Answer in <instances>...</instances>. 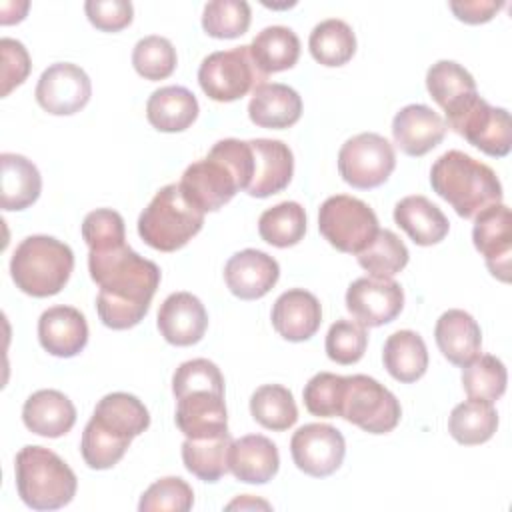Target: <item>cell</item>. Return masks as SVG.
<instances>
[{"instance_id": "24", "label": "cell", "mask_w": 512, "mask_h": 512, "mask_svg": "<svg viewBox=\"0 0 512 512\" xmlns=\"http://www.w3.org/2000/svg\"><path fill=\"white\" fill-rule=\"evenodd\" d=\"M24 426L44 438H60L68 434L76 422L72 400L54 388H44L30 394L22 406Z\"/></svg>"}, {"instance_id": "21", "label": "cell", "mask_w": 512, "mask_h": 512, "mask_svg": "<svg viewBox=\"0 0 512 512\" xmlns=\"http://www.w3.org/2000/svg\"><path fill=\"white\" fill-rule=\"evenodd\" d=\"M38 340L42 348L58 358L80 354L88 342V324L74 306H52L38 318Z\"/></svg>"}, {"instance_id": "51", "label": "cell", "mask_w": 512, "mask_h": 512, "mask_svg": "<svg viewBox=\"0 0 512 512\" xmlns=\"http://www.w3.org/2000/svg\"><path fill=\"white\" fill-rule=\"evenodd\" d=\"M454 16L466 24H482L494 18V14L504 6L494 0H454L448 4Z\"/></svg>"}, {"instance_id": "22", "label": "cell", "mask_w": 512, "mask_h": 512, "mask_svg": "<svg viewBox=\"0 0 512 512\" xmlns=\"http://www.w3.org/2000/svg\"><path fill=\"white\" fill-rule=\"evenodd\" d=\"M270 318L274 330L284 340L304 342L318 332L322 322V306L312 292L292 288L276 298Z\"/></svg>"}, {"instance_id": "36", "label": "cell", "mask_w": 512, "mask_h": 512, "mask_svg": "<svg viewBox=\"0 0 512 512\" xmlns=\"http://www.w3.org/2000/svg\"><path fill=\"white\" fill-rule=\"evenodd\" d=\"M308 48L318 64L342 66L356 52V36L348 22L340 18H328L312 28Z\"/></svg>"}, {"instance_id": "13", "label": "cell", "mask_w": 512, "mask_h": 512, "mask_svg": "<svg viewBox=\"0 0 512 512\" xmlns=\"http://www.w3.org/2000/svg\"><path fill=\"white\" fill-rule=\"evenodd\" d=\"M34 96L40 108L48 114L70 116L88 104L92 84L78 64L56 62L40 74Z\"/></svg>"}, {"instance_id": "3", "label": "cell", "mask_w": 512, "mask_h": 512, "mask_svg": "<svg viewBox=\"0 0 512 512\" xmlns=\"http://www.w3.org/2000/svg\"><path fill=\"white\" fill-rule=\"evenodd\" d=\"M432 190L458 216L474 218L484 208L502 202V184L496 172L462 150H448L430 168Z\"/></svg>"}, {"instance_id": "18", "label": "cell", "mask_w": 512, "mask_h": 512, "mask_svg": "<svg viewBox=\"0 0 512 512\" xmlns=\"http://www.w3.org/2000/svg\"><path fill=\"white\" fill-rule=\"evenodd\" d=\"M176 426L186 438L202 440L228 432V414L224 394L196 390L176 398Z\"/></svg>"}, {"instance_id": "14", "label": "cell", "mask_w": 512, "mask_h": 512, "mask_svg": "<svg viewBox=\"0 0 512 512\" xmlns=\"http://www.w3.org/2000/svg\"><path fill=\"white\" fill-rule=\"evenodd\" d=\"M346 308L364 328L392 322L404 308V290L392 278L362 276L346 290Z\"/></svg>"}, {"instance_id": "5", "label": "cell", "mask_w": 512, "mask_h": 512, "mask_svg": "<svg viewBox=\"0 0 512 512\" xmlns=\"http://www.w3.org/2000/svg\"><path fill=\"white\" fill-rule=\"evenodd\" d=\"M16 490L32 510H58L72 502L78 480L74 470L44 446H24L14 460Z\"/></svg>"}, {"instance_id": "40", "label": "cell", "mask_w": 512, "mask_h": 512, "mask_svg": "<svg viewBox=\"0 0 512 512\" xmlns=\"http://www.w3.org/2000/svg\"><path fill=\"white\" fill-rule=\"evenodd\" d=\"M506 366L492 354H478L472 362L462 366V386L468 398L494 402L506 392Z\"/></svg>"}, {"instance_id": "7", "label": "cell", "mask_w": 512, "mask_h": 512, "mask_svg": "<svg viewBox=\"0 0 512 512\" xmlns=\"http://www.w3.org/2000/svg\"><path fill=\"white\" fill-rule=\"evenodd\" d=\"M268 76L256 66L250 46L218 50L208 54L198 68L202 92L216 102H234L254 92Z\"/></svg>"}, {"instance_id": "30", "label": "cell", "mask_w": 512, "mask_h": 512, "mask_svg": "<svg viewBox=\"0 0 512 512\" xmlns=\"http://www.w3.org/2000/svg\"><path fill=\"white\" fill-rule=\"evenodd\" d=\"M382 362L388 374L402 384L420 380L428 368V350L422 336L414 330L390 334L384 342Z\"/></svg>"}, {"instance_id": "37", "label": "cell", "mask_w": 512, "mask_h": 512, "mask_svg": "<svg viewBox=\"0 0 512 512\" xmlns=\"http://www.w3.org/2000/svg\"><path fill=\"white\" fill-rule=\"evenodd\" d=\"M252 418L274 432L288 430L298 420V408L292 392L282 384H264L250 396Z\"/></svg>"}, {"instance_id": "35", "label": "cell", "mask_w": 512, "mask_h": 512, "mask_svg": "<svg viewBox=\"0 0 512 512\" xmlns=\"http://www.w3.org/2000/svg\"><path fill=\"white\" fill-rule=\"evenodd\" d=\"M230 444V432L202 440L186 438L182 442V462L196 478L204 482H218L228 472Z\"/></svg>"}, {"instance_id": "41", "label": "cell", "mask_w": 512, "mask_h": 512, "mask_svg": "<svg viewBox=\"0 0 512 512\" xmlns=\"http://www.w3.org/2000/svg\"><path fill=\"white\" fill-rule=\"evenodd\" d=\"M252 12L244 0H212L206 2L202 12V28L208 36L228 40L246 34L250 28Z\"/></svg>"}, {"instance_id": "23", "label": "cell", "mask_w": 512, "mask_h": 512, "mask_svg": "<svg viewBox=\"0 0 512 512\" xmlns=\"http://www.w3.org/2000/svg\"><path fill=\"white\" fill-rule=\"evenodd\" d=\"M280 468L276 444L262 434H246L232 440L228 454V470L236 480L246 484H266Z\"/></svg>"}, {"instance_id": "32", "label": "cell", "mask_w": 512, "mask_h": 512, "mask_svg": "<svg viewBox=\"0 0 512 512\" xmlns=\"http://www.w3.org/2000/svg\"><path fill=\"white\" fill-rule=\"evenodd\" d=\"M252 58L264 76L292 68L300 58V40L288 26H266L250 44Z\"/></svg>"}, {"instance_id": "39", "label": "cell", "mask_w": 512, "mask_h": 512, "mask_svg": "<svg viewBox=\"0 0 512 512\" xmlns=\"http://www.w3.org/2000/svg\"><path fill=\"white\" fill-rule=\"evenodd\" d=\"M358 264L370 274L380 278H392L408 264V248L392 230H378L374 240L356 254Z\"/></svg>"}, {"instance_id": "49", "label": "cell", "mask_w": 512, "mask_h": 512, "mask_svg": "<svg viewBox=\"0 0 512 512\" xmlns=\"http://www.w3.org/2000/svg\"><path fill=\"white\" fill-rule=\"evenodd\" d=\"M2 50V96H8L16 86H20L32 68L30 54L24 48L20 40L14 38H2L0 40Z\"/></svg>"}, {"instance_id": "25", "label": "cell", "mask_w": 512, "mask_h": 512, "mask_svg": "<svg viewBox=\"0 0 512 512\" xmlns=\"http://www.w3.org/2000/svg\"><path fill=\"white\" fill-rule=\"evenodd\" d=\"M248 116L260 128H290L302 116V98L288 84L264 82L252 92Z\"/></svg>"}, {"instance_id": "34", "label": "cell", "mask_w": 512, "mask_h": 512, "mask_svg": "<svg viewBox=\"0 0 512 512\" xmlns=\"http://www.w3.org/2000/svg\"><path fill=\"white\" fill-rule=\"evenodd\" d=\"M426 88L432 100L446 112L476 94L472 74L454 60H438L426 72Z\"/></svg>"}, {"instance_id": "43", "label": "cell", "mask_w": 512, "mask_h": 512, "mask_svg": "<svg viewBox=\"0 0 512 512\" xmlns=\"http://www.w3.org/2000/svg\"><path fill=\"white\" fill-rule=\"evenodd\" d=\"M176 48L174 44L158 34L144 36L136 42L132 50L134 70L146 80H164L176 68Z\"/></svg>"}, {"instance_id": "17", "label": "cell", "mask_w": 512, "mask_h": 512, "mask_svg": "<svg viewBox=\"0 0 512 512\" xmlns=\"http://www.w3.org/2000/svg\"><path fill=\"white\" fill-rule=\"evenodd\" d=\"M158 330L168 344L192 346L208 328L204 304L192 292H172L158 310Z\"/></svg>"}, {"instance_id": "2", "label": "cell", "mask_w": 512, "mask_h": 512, "mask_svg": "<svg viewBox=\"0 0 512 512\" xmlns=\"http://www.w3.org/2000/svg\"><path fill=\"white\" fill-rule=\"evenodd\" d=\"M254 174V154L248 140H218L208 156L192 162L178 182L184 196L206 212L228 204L238 190H246Z\"/></svg>"}, {"instance_id": "44", "label": "cell", "mask_w": 512, "mask_h": 512, "mask_svg": "<svg viewBox=\"0 0 512 512\" xmlns=\"http://www.w3.org/2000/svg\"><path fill=\"white\" fill-rule=\"evenodd\" d=\"M324 346L332 362L342 366L356 364L364 356L368 346L366 328L354 320L340 318L328 328Z\"/></svg>"}, {"instance_id": "19", "label": "cell", "mask_w": 512, "mask_h": 512, "mask_svg": "<svg viewBox=\"0 0 512 512\" xmlns=\"http://www.w3.org/2000/svg\"><path fill=\"white\" fill-rule=\"evenodd\" d=\"M444 118L426 104H408L392 120L394 144L408 156H424L446 136Z\"/></svg>"}, {"instance_id": "8", "label": "cell", "mask_w": 512, "mask_h": 512, "mask_svg": "<svg viewBox=\"0 0 512 512\" xmlns=\"http://www.w3.org/2000/svg\"><path fill=\"white\" fill-rule=\"evenodd\" d=\"M446 128L454 130L472 146L494 158L506 156L512 148V124L508 110L490 106L478 96V92L454 110L446 112Z\"/></svg>"}, {"instance_id": "6", "label": "cell", "mask_w": 512, "mask_h": 512, "mask_svg": "<svg viewBox=\"0 0 512 512\" xmlns=\"http://www.w3.org/2000/svg\"><path fill=\"white\" fill-rule=\"evenodd\" d=\"M204 224V212L182 192L180 184L162 186L138 216V234L154 250L174 252L186 246Z\"/></svg>"}, {"instance_id": "16", "label": "cell", "mask_w": 512, "mask_h": 512, "mask_svg": "<svg viewBox=\"0 0 512 512\" xmlns=\"http://www.w3.org/2000/svg\"><path fill=\"white\" fill-rule=\"evenodd\" d=\"M280 278L278 262L256 248L232 254L224 266L228 290L240 300H256L266 296Z\"/></svg>"}, {"instance_id": "26", "label": "cell", "mask_w": 512, "mask_h": 512, "mask_svg": "<svg viewBox=\"0 0 512 512\" xmlns=\"http://www.w3.org/2000/svg\"><path fill=\"white\" fill-rule=\"evenodd\" d=\"M434 338L442 356L456 366H466L480 354V326L468 312L460 308H450L440 314L436 320Z\"/></svg>"}, {"instance_id": "4", "label": "cell", "mask_w": 512, "mask_h": 512, "mask_svg": "<svg viewBox=\"0 0 512 512\" xmlns=\"http://www.w3.org/2000/svg\"><path fill=\"white\" fill-rule=\"evenodd\" d=\"M74 270L72 248L46 234L26 236L10 258V276L24 294L46 298L58 294Z\"/></svg>"}, {"instance_id": "10", "label": "cell", "mask_w": 512, "mask_h": 512, "mask_svg": "<svg viewBox=\"0 0 512 512\" xmlns=\"http://www.w3.org/2000/svg\"><path fill=\"white\" fill-rule=\"evenodd\" d=\"M340 416L368 434L392 432L402 416L398 398L376 378L366 374L346 376Z\"/></svg>"}, {"instance_id": "52", "label": "cell", "mask_w": 512, "mask_h": 512, "mask_svg": "<svg viewBox=\"0 0 512 512\" xmlns=\"http://www.w3.org/2000/svg\"><path fill=\"white\" fill-rule=\"evenodd\" d=\"M270 508V504L268 502H264V500H254V498H250V494H244V496H240L238 500H234V502H230L226 508L228 510H234V508Z\"/></svg>"}, {"instance_id": "38", "label": "cell", "mask_w": 512, "mask_h": 512, "mask_svg": "<svg viewBox=\"0 0 512 512\" xmlns=\"http://www.w3.org/2000/svg\"><path fill=\"white\" fill-rule=\"evenodd\" d=\"M258 234L264 242L276 248H288L298 244L306 234V212L294 202H280L260 214Z\"/></svg>"}, {"instance_id": "12", "label": "cell", "mask_w": 512, "mask_h": 512, "mask_svg": "<svg viewBox=\"0 0 512 512\" xmlns=\"http://www.w3.org/2000/svg\"><path fill=\"white\" fill-rule=\"evenodd\" d=\"M290 454L298 470L314 478H324L340 468L346 454V440L338 428L312 422L292 434Z\"/></svg>"}, {"instance_id": "46", "label": "cell", "mask_w": 512, "mask_h": 512, "mask_svg": "<svg viewBox=\"0 0 512 512\" xmlns=\"http://www.w3.org/2000/svg\"><path fill=\"white\" fill-rule=\"evenodd\" d=\"M194 504V492L192 486L178 478V476H166L156 480L146 488L138 502L140 512H188Z\"/></svg>"}, {"instance_id": "45", "label": "cell", "mask_w": 512, "mask_h": 512, "mask_svg": "<svg viewBox=\"0 0 512 512\" xmlns=\"http://www.w3.org/2000/svg\"><path fill=\"white\" fill-rule=\"evenodd\" d=\"M344 384H346V376L332 374V372L314 374L302 392L306 410L320 418L340 416Z\"/></svg>"}, {"instance_id": "47", "label": "cell", "mask_w": 512, "mask_h": 512, "mask_svg": "<svg viewBox=\"0 0 512 512\" xmlns=\"http://www.w3.org/2000/svg\"><path fill=\"white\" fill-rule=\"evenodd\" d=\"M80 230L88 250H108L126 244L124 218L112 208H96L88 212Z\"/></svg>"}, {"instance_id": "20", "label": "cell", "mask_w": 512, "mask_h": 512, "mask_svg": "<svg viewBox=\"0 0 512 512\" xmlns=\"http://www.w3.org/2000/svg\"><path fill=\"white\" fill-rule=\"evenodd\" d=\"M248 144L254 154V174L246 192L254 198H268L282 192L294 174L290 146L272 138H254Z\"/></svg>"}, {"instance_id": "42", "label": "cell", "mask_w": 512, "mask_h": 512, "mask_svg": "<svg viewBox=\"0 0 512 512\" xmlns=\"http://www.w3.org/2000/svg\"><path fill=\"white\" fill-rule=\"evenodd\" d=\"M130 442H132L130 438L112 434L90 418L82 432L80 452H82V458L88 464V468L106 470L122 460Z\"/></svg>"}, {"instance_id": "48", "label": "cell", "mask_w": 512, "mask_h": 512, "mask_svg": "<svg viewBox=\"0 0 512 512\" xmlns=\"http://www.w3.org/2000/svg\"><path fill=\"white\" fill-rule=\"evenodd\" d=\"M196 390H212L224 394V376L220 368L208 358L186 360L176 368L172 376V392L176 398Z\"/></svg>"}, {"instance_id": "29", "label": "cell", "mask_w": 512, "mask_h": 512, "mask_svg": "<svg viewBox=\"0 0 512 512\" xmlns=\"http://www.w3.org/2000/svg\"><path fill=\"white\" fill-rule=\"evenodd\" d=\"M92 420L108 432L130 440L150 426L148 408L140 398L128 392H110L102 396L94 408Z\"/></svg>"}, {"instance_id": "31", "label": "cell", "mask_w": 512, "mask_h": 512, "mask_svg": "<svg viewBox=\"0 0 512 512\" xmlns=\"http://www.w3.org/2000/svg\"><path fill=\"white\" fill-rule=\"evenodd\" d=\"M2 166V208L24 210L32 206L42 190V176L32 160L22 154H0Z\"/></svg>"}, {"instance_id": "9", "label": "cell", "mask_w": 512, "mask_h": 512, "mask_svg": "<svg viewBox=\"0 0 512 512\" xmlns=\"http://www.w3.org/2000/svg\"><path fill=\"white\" fill-rule=\"evenodd\" d=\"M318 230L336 250L358 254L374 240L380 228L374 210L364 200L336 194L322 202Z\"/></svg>"}, {"instance_id": "11", "label": "cell", "mask_w": 512, "mask_h": 512, "mask_svg": "<svg viewBox=\"0 0 512 512\" xmlns=\"http://www.w3.org/2000/svg\"><path fill=\"white\" fill-rule=\"evenodd\" d=\"M394 168V146L376 132H360L348 138L338 152V172L342 180L358 190L384 184Z\"/></svg>"}, {"instance_id": "33", "label": "cell", "mask_w": 512, "mask_h": 512, "mask_svg": "<svg viewBox=\"0 0 512 512\" xmlns=\"http://www.w3.org/2000/svg\"><path fill=\"white\" fill-rule=\"evenodd\" d=\"M498 428V412L492 402L468 398L454 406L448 418L450 436L464 446L488 442Z\"/></svg>"}, {"instance_id": "1", "label": "cell", "mask_w": 512, "mask_h": 512, "mask_svg": "<svg viewBox=\"0 0 512 512\" xmlns=\"http://www.w3.org/2000/svg\"><path fill=\"white\" fill-rule=\"evenodd\" d=\"M90 278L98 284L96 310L104 326L128 330L148 314L160 286V268L128 244L88 252Z\"/></svg>"}, {"instance_id": "15", "label": "cell", "mask_w": 512, "mask_h": 512, "mask_svg": "<svg viewBox=\"0 0 512 512\" xmlns=\"http://www.w3.org/2000/svg\"><path fill=\"white\" fill-rule=\"evenodd\" d=\"M472 240L492 276L502 282L510 280L512 254V218L510 208L502 202L492 204L474 216Z\"/></svg>"}, {"instance_id": "27", "label": "cell", "mask_w": 512, "mask_h": 512, "mask_svg": "<svg viewBox=\"0 0 512 512\" xmlns=\"http://www.w3.org/2000/svg\"><path fill=\"white\" fill-rule=\"evenodd\" d=\"M394 222L418 246H432L446 238L450 222L444 212L426 196L412 194L394 206Z\"/></svg>"}, {"instance_id": "50", "label": "cell", "mask_w": 512, "mask_h": 512, "mask_svg": "<svg viewBox=\"0 0 512 512\" xmlns=\"http://www.w3.org/2000/svg\"><path fill=\"white\" fill-rule=\"evenodd\" d=\"M92 26L104 32H118L132 22L134 8L126 0H88L84 4Z\"/></svg>"}, {"instance_id": "28", "label": "cell", "mask_w": 512, "mask_h": 512, "mask_svg": "<svg viewBox=\"0 0 512 512\" xmlns=\"http://www.w3.org/2000/svg\"><path fill=\"white\" fill-rule=\"evenodd\" d=\"M198 100L184 86H162L146 102V118L160 132H182L198 118Z\"/></svg>"}]
</instances>
